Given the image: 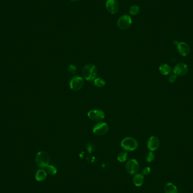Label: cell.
Masks as SVG:
<instances>
[{
    "instance_id": "2",
    "label": "cell",
    "mask_w": 193,
    "mask_h": 193,
    "mask_svg": "<svg viewBox=\"0 0 193 193\" xmlns=\"http://www.w3.org/2000/svg\"><path fill=\"white\" fill-rule=\"evenodd\" d=\"M120 145L125 151H132L137 149L138 144L137 141L134 138L127 137L121 141Z\"/></svg>"
},
{
    "instance_id": "21",
    "label": "cell",
    "mask_w": 193,
    "mask_h": 193,
    "mask_svg": "<svg viewBox=\"0 0 193 193\" xmlns=\"http://www.w3.org/2000/svg\"><path fill=\"white\" fill-rule=\"evenodd\" d=\"M155 159V155L153 153V151H150L149 153H147L146 155V161L147 162H152L154 161Z\"/></svg>"
},
{
    "instance_id": "23",
    "label": "cell",
    "mask_w": 193,
    "mask_h": 193,
    "mask_svg": "<svg viewBox=\"0 0 193 193\" xmlns=\"http://www.w3.org/2000/svg\"><path fill=\"white\" fill-rule=\"evenodd\" d=\"M68 69H69V72L71 73V74H75L77 71V69L75 65H69Z\"/></svg>"
},
{
    "instance_id": "25",
    "label": "cell",
    "mask_w": 193,
    "mask_h": 193,
    "mask_svg": "<svg viewBox=\"0 0 193 193\" xmlns=\"http://www.w3.org/2000/svg\"><path fill=\"white\" fill-rule=\"evenodd\" d=\"M86 148H87V151H88L89 153V154H91L92 151L93 150V145H92L91 144H88V145H87Z\"/></svg>"
},
{
    "instance_id": "10",
    "label": "cell",
    "mask_w": 193,
    "mask_h": 193,
    "mask_svg": "<svg viewBox=\"0 0 193 193\" xmlns=\"http://www.w3.org/2000/svg\"><path fill=\"white\" fill-rule=\"evenodd\" d=\"M106 7L108 13L115 14L119 10V5L117 0H107L106 3Z\"/></svg>"
},
{
    "instance_id": "1",
    "label": "cell",
    "mask_w": 193,
    "mask_h": 193,
    "mask_svg": "<svg viewBox=\"0 0 193 193\" xmlns=\"http://www.w3.org/2000/svg\"><path fill=\"white\" fill-rule=\"evenodd\" d=\"M82 75L84 79L87 81H94L97 78V69L96 66L93 64L85 65L82 69Z\"/></svg>"
},
{
    "instance_id": "26",
    "label": "cell",
    "mask_w": 193,
    "mask_h": 193,
    "mask_svg": "<svg viewBox=\"0 0 193 193\" xmlns=\"http://www.w3.org/2000/svg\"><path fill=\"white\" fill-rule=\"evenodd\" d=\"M71 1H78V0H71Z\"/></svg>"
},
{
    "instance_id": "7",
    "label": "cell",
    "mask_w": 193,
    "mask_h": 193,
    "mask_svg": "<svg viewBox=\"0 0 193 193\" xmlns=\"http://www.w3.org/2000/svg\"><path fill=\"white\" fill-rule=\"evenodd\" d=\"M88 116L92 120L100 121L105 117V112L101 110H92L88 112Z\"/></svg>"
},
{
    "instance_id": "14",
    "label": "cell",
    "mask_w": 193,
    "mask_h": 193,
    "mask_svg": "<svg viewBox=\"0 0 193 193\" xmlns=\"http://www.w3.org/2000/svg\"><path fill=\"white\" fill-rule=\"evenodd\" d=\"M159 72L163 75H170L172 73V68L168 64H162L159 67Z\"/></svg>"
},
{
    "instance_id": "4",
    "label": "cell",
    "mask_w": 193,
    "mask_h": 193,
    "mask_svg": "<svg viewBox=\"0 0 193 193\" xmlns=\"http://www.w3.org/2000/svg\"><path fill=\"white\" fill-rule=\"evenodd\" d=\"M84 79L80 76H75L73 77L69 82V87L73 91H78L84 85Z\"/></svg>"
},
{
    "instance_id": "3",
    "label": "cell",
    "mask_w": 193,
    "mask_h": 193,
    "mask_svg": "<svg viewBox=\"0 0 193 193\" xmlns=\"http://www.w3.org/2000/svg\"><path fill=\"white\" fill-rule=\"evenodd\" d=\"M36 163L40 168H45L49 164V155L47 153L44 151H41L36 154Z\"/></svg>"
},
{
    "instance_id": "18",
    "label": "cell",
    "mask_w": 193,
    "mask_h": 193,
    "mask_svg": "<svg viewBox=\"0 0 193 193\" xmlns=\"http://www.w3.org/2000/svg\"><path fill=\"white\" fill-rule=\"evenodd\" d=\"M128 154L127 152H121L118 154L117 159L119 162H124L128 159Z\"/></svg>"
},
{
    "instance_id": "22",
    "label": "cell",
    "mask_w": 193,
    "mask_h": 193,
    "mask_svg": "<svg viewBox=\"0 0 193 193\" xmlns=\"http://www.w3.org/2000/svg\"><path fill=\"white\" fill-rule=\"evenodd\" d=\"M177 76L175 75L174 73H171L168 77V81L170 83H174V82L176 81Z\"/></svg>"
},
{
    "instance_id": "17",
    "label": "cell",
    "mask_w": 193,
    "mask_h": 193,
    "mask_svg": "<svg viewBox=\"0 0 193 193\" xmlns=\"http://www.w3.org/2000/svg\"><path fill=\"white\" fill-rule=\"evenodd\" d=\"M94 84L97 87L102 88L106 84V82L104 79L101 78H98L94 80Z\"/></svg>"
},
{
    "instance_id": "20",
    "label": "cell",
    "mask_w": 193,
    "mask_h": 193,
    "mask_svg": "<svg viewBox=\"0 0 193 193\" xmlns=\"http://www.w3.org/2000/svg\"><path fill=\"white\" fill-rule=\"evenodd\" d=\"M140 12V7L137 5H133L129 9V13L132 15H136Z\"/></svg>"
},
{
    "instance_id": "9",
    "label": "cell",
    "mask_w": 193,
    "mask_h": 193,
    "mask_svg": "<svg viewBox=\"0 0 193 193\" xmlns=\"http://www.w3.org/2000/svg\"><path fill=\"white\" fill-rule=\"evenodd\" d=\"M189 71L188 66L184 63H178L174 66L173 72L178 76H183L187 75Z\"/></svg>"
},
{
    "instance_id": "8",
    "label": "cell",
    "mask_w": 193,
    "mask_h": 193,
    "mask_svg": "<svg viewBox=\"0 0 193 193\" xmlns=\"http://www.w3.org/2000/svg\"><path fill=\"white\" fill-rule=\"evenodd\" d=\"M126 170L131 174H135L139 170V163L135 159H131L126 164Z\"/></svg>"
},
{
    "instance_id": "15",
    "label": "cell",
    "mask_w": 193,
    "mask_h": 193,
    "mask_svg": "<svg viewBox=\"0 0 193 193\" xmlns=\"http://www.w3.org/2000/svg\"><path fill=\"white\" fill-rule=\"evenodd\" d=\"M165 193H177V187L174 183H168L164 187Z\"/></svg>"
},
{
    "instance_id": "16",
    "label": "cell",
    "mask_w": 193,
    "mask_h": 193,
    "mask_svg": "<svg viewBox=\"0 0 193 193\" xmlns=\"http://www.w3.org/2000/svg\"><path fill=\"white\" fill-rule=\"evenodd\" d=\"M47 176V173L46 171L44 170H39L36 172L35 178L37 181H43L45 180Z\"/></svg>"
},
{
    "instance_id": "24",
    "label": "cell",
    "mask_w": 193,
    "mask_h": 193,
    "mask_svg": "<svg viewBox=\"0 0 193 193\" xmlns=\"http://www.w3.org/2000/svg\"><path fill=\"white\" fill-rule=\"evenodd\" d=\"M151 172V168L150 167H146L142 170V174L143 175H148Z\"/></svg>"
},
{
    "instance_id": "12",
    "label": "cell",
    "mask_w": 193,
    "mask_h": 193,
    "mask_svg": "<svg viewBox=\"0 0 193 193\" xmlns=\"http://www.w3.org/2000/svg\"><path fill=\"white\" fill-rule=\"evenodd\" d=\"M174 43L177 44V50L180 55L183 57H187L189 55L190 53V47L187 43L185 42L178 43L177 41H174Z\"/></svg>"
},
{
    "instance_id": "5",
    "label": "cell",
    "mask_w": 193,
    "mask_h": 193,
    "mask_svg": "<svg viewBox=\"0 0 193 193\" xmlns=\"http://www.w3.org/2000/svg\"><path fill=\"white\" fill-rule=\"evenodd\" d=\"M132 23V20L131 16L127 14H125L119 18L118 20L117 25L118 27L121 30H124L128 29L131 26Z\"/></svg>"
},
{
    "instance_id": "13",
    "label": "cell",
    "mask_w": 193,
    "mask_h": 193,
    "mask_svg": "<svg viewBox=\"0 0 193 193\" xmlns=\"http://www.w3.org/2000/svg\"><path fill=\"white\" fill-rule=\"evenodd\" d=\"M144 176L142 174H136L133 177V183L136 187H140L144 182Z\"/></svg>"
},
{
    "instance_id": "11",
    "label": "cell",
    "mask_w": 193,
    "mask_h": 193,
    "mask_svg": "<svg viewBox=\"0 0 193 193\" xmlns=\"http://www.w3.org/2000/svg\"><path fill=\"white\" fill-rule=\"evenodd\" d=\"M147 148L150 151L157 150L160 146V141L156 136H151L147 142Z\"/></svg>"
},
{
    "instance_id": "6",
    "label": "cell",
    "mask_w": 193,
    "mask_h": 193,
    "mask_svg": "<svg viewBox=\"0 0 193 193\" xmlns=\"http://www.w3.org/2000/svg\"><path fill=\"white\" fill-rule=\"evenodd\" d=\"M108 130V125L105 122H99L94 126L93 132L98 136L105 135Z\"/></svg>"
},
{
    "instance_id": "19",
    "label": "cell",
    "mask_w": 193,
    "mask_h": 193,
    "mask_svg": "<svg viewBox=\"0 0 193 193\" xmlns=\"http://www.w3.org/2000/svg\"><path fill=\"white\" fill-rule=\"evenodd\" d=\"M46 171H47V173L50 174V175L54 176V175H55L57 174V168L54 166L48 165L46 167Z\"/></svg>"
}]
</instances>
